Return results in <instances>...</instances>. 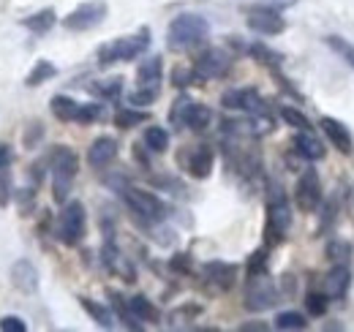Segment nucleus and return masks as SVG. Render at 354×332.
<instances>
[{"label": "nucleus", "instance_id": "nucleus-1", "mask_svg": "<svg viewBox=\"0 0 354 332\" xmlns=\"http://www.w3.org/2000/svg\"><path fill=\"white\" fill-rule=\"evenodd\" d=\"M210 36V22L199 14H180L169 22V30H167V46L175 49V52H185V49H194L199 44L207 42Z\"/></svg>", "mask_w": 354, "mask_h": 332}, {"label": "nucleus", "instance_id": "nucleus-2", "mask_svg": "<svg viewBox=\"0 0 354 332\" xmlns=\"http://www.w3.org/2000/svg\"><path fill=\"white\" fill-rule=\"evenodd\" d=\"M77 172H80V158L71 147L66 145H57L52 153H49V174H52V191H55V199L57 202H66L68 199V191L77 180Z\"/></svg>", "mask_w": 354, "mask_h": 332}, {"label": "nucleus", "instance_id": "nucleus-3", "mask_svg": "<svg viewBox=\"0 0 354 332\" xmlns=\"http://www.w3.org/2000/svg\"><path fill=\"white\" fill-rule=\"evenodd\" d=\"M150 46V30H139L136 36H123L115 42L104 44L98 49V63L101 66H115V63H129L145 55Z\"/></svg>", "mask_w": 354, "mask_h": 332}, {"label": "nucleus", "instance_id": "nucleus-4", "mask_svg": "<svg viewBox=\"0 0 354 332\" xmlns=\"http://www.w3.org/2000/svg\"><path fill=\"white\" fill-rule=\"evenodd\" d=\"M161 77H164L161 57H147L136 71V90L131 93V104L136 107L153 104L161 95Z\"/></svg>", "mask_w": 354, "mask_h": 332}, {"label": "nucleus", "instance_id": "nucleus-5", "mask_svg": "<svg viewBox=\"0 0 354 332\" xmlns=\"http://www.w3.org/2000/svg\"><path fill=\"white\" fill-rule=\"evenodd\" d=\"M120 196H123L126 208L131 210L142 223H161V221L167 218V205H164L156 194H150V191L126 185V188L120 191Z\"/></svg>", "mask_w": 354, "mask_h": 332}, {"label": "nucleus", "instance_id": "nucleus-6", "mask_svg": "<svg viewBox=\"0 0 354 332\" xmlns=\"http://www.w3.org/2000/svg\"><path fill=\"white\" fill-rule=\"evenodd\" d=\"M88 232V212L82 202H66L57 215V240L63 246H80Z\"/></svg>", "mask_w": 354, "mask_h": 332}, {"label": "nucleus", "instance_id": "nucleus-7", "mask_svg": "<svg viewBox=\"0 0 354 332\" xmlns=\"http://www.w3.org/2000/svg\"><path fill=\"white\" fill-rule=\"evenodd\" d=\"M289 226H292V210H289V205H286L281 188H278V194H272L270 202H267V223H265L267 246H278V243H283Z\"/></svg>", "mask_w": 354, "mask_h": 332}, {"label": "nucleus", "instance_id": "nucleus-8", "mask_svg": "<svg viewBox=\"0 0 354 332\" xmlns=\"http://www.w3.org/2000/svg\"><path fill=\"white\" fill-rule=\"evenodd\" d=\"M169 120L180 125V128H188V131H205L213 120V112H210V107L180 95L175 101V107H172V112H169Z\"/></svg>", "mask_w": 354, "mask_h": 332}, {"label": "nucleus", "instance_id": "nucleus-9", "mask_svg": "<svg viewBox=\"0 0 354 332\" xmlns=\"http://www.w3.org/2000/svg\"><path fill=\"white\" fill-rule=\"evenodd\" d=\"M106 14H109V6H106L104 0H88V3L77 6V8L63 19V25H66L68 30H74V33H82V30L98 28V25L106 19Z\"/></svg>", "mask_w": 354, "mask_h": 332}, {"label": "nucleus", "instance_id": "nucleus-10", "mask_svg": "<svg viewBox=\"0 0 354 332\" xmlns=\"http://www.w3.org/2000/svg\"><path fill=\"white\" fill-rule=\"evenodd\" d=\"M275 302H278V289H275V284L267 278V273L251 275L248 289H245V308L259 313V311L272 308Z\"/></svg>", "mask_w": 354, "mask_h": 332}, {"label": "nucleus", "instance_id": "nucleus-11", "mask_svg": "<svg viewBox=\"0 0 354 332\" xmlns=\"http://www.w3.org/2000/svg\"><path fill=\"white\" fill-rule=\"evenodd\" d=\"M229 68H232V57H229V52H223L218 46L205 49L194 63L196 80H221L229 74Z\"/></svg>", "mask_w": 354, "mask_h": 332}, {"label": "nucleus", "instance_id": "nucleus-12", "mask_svg": "<svg viewBox=\"0 0 354 332\" xmlns=\"http://www.w3.org/2000/svg\"><path fill=\"white\" fill-rule=\"evenodd\" d=\"M223 109H232V112H245V115H262L265 112V98L259 95V90L254 87H234V90H226L221 95Z\"/></svg>", "mask_w": 354, "mask_h": 332}, {"label": "nucleus", "instance_id": "nucleus-13", "mask_svg": "<svg viewBox=\"0 0 354 332\" xmlns=\"http://www.w3.org/2000/svg\"><path fill=\"white\" fill-rule=\"evenodd\" d=\"M295 205L303 212H313L322 205V180L316 169H306L295 185Z\"/></svg>", "mask_w": 354, "mask_h": 332}, {"label": "nucleus", "instance_id": "nucleus-14", "mask_svg": "<svg viewBox=\"0 0 354 332\" xmlns=\"http://www.w3.org/2000/svg\"><path fill=\"white\" fill-rule=\"evenodd\" d=\"M245 22L259 36H278V33L286 30V19L278 11H272V8H254V11H248Z\"/></svg>", "mask_w": 354, "mask_h": 332}, {"label": "nucleus", "instance_id": "nucleus-15", "mask_svg": "<svg viewBox=\"0 0 354 332\" xmlns=\"http://www.w3.org/2000/svg\"><path fill=\"white\" fill-rule=\"evenodd\" d=\"M213 164H216V153L210 145H196L185 153V172L194 177V180H205L210 177L213 172Z\"/></svg>", "mask_w": 354, "mask_h": 332}, {"label": "nucleus", "instance_id": "nucleus-16", "mask_svg": "<svg viewBox=\"0 0 354 332\" xmlns=\"http://www.w3.org/2000/svg\"><path fill=\"white\" fill-rule=\"evenodd\" d=\"M319 125H322V131L327 133V139L333 142V147H335L338 153L352 156L354 153V136L346 125L341 123V120H335V118H322V123Z\"/></svg>", "mask_w": 354, "mask_h": 332}, {"label": "nucleus", "instance_id": "nucleus-17", "mask_svg": "<svg viewBox=\"0 0 354 332\" xmlns=\"http://www.w3.org/2000/svg\"><path fill=\"white\" fill-rule=\"evenodd\" d=\"M118 158V139L112 136H98L88 147V164L93 169H106Z\"/></svg>", "mask_w": 354, "mask_h": 332}, {"label": "nucleus", "instance_id": "nucleus-18", "mask_svg": "<svg viewBox=\"0 0 354 332\" xmlns=\"http://www.w3.org/2000/svg\"><path fill=\"white\" fill-rule=\"evenodd\" d=\"M202 275H205V281L210 286H216L218 291H226L232 289V284L237 278V267L234 264H226V261H207L202 267Z\"/></svg>", "mask_w": 354, "mask_h": 332}, {"label": "nucleus", "instance_id": "nucleus-19", "mask_svg": "<svg viewBox=\"0 0 354 332\" xmlns=\"http://www.w3.org/2000/svg\"><path fill=\"white\" fill-rule=\"evenodd\" d=\"M349 284H352V273L346 264H335L327 275H324V294L330 299H341L346 291H349Z\"/></svg>", "mask_w": 354, "mask_h": 332}, {"label": "nucleus", "instance_id": "nucleus-20", "mask_svg": "<svg viewBox=\"0 0 354 332\" xmlns=\"http://www.w3.org/2000/svg\"><path fill=\"white\" fill-rule=\"evenodd\" d=\"M11 284L19 291H25V294L36 291L39 289V273H36V267L28 259L14 261V267H11Z\"/></svg>", "mask_w": 354, "mask_h": 332}, {"label": "nucleus", "instance_id": "nucleus-21", "mask_svg": "<svg viewBox=\"0 0 354 332\" xmlns=\"http://www.w3.org/2000/svg\"><path fill=\"white\" fill-rule=\"evenodd\" d=\"M295 153L300 158H306V161H322L324 158V147H322V142L310 131H300L295 136Z\"/></svg>", "mask_w": 354, "mask_h": 332}, {"label": "nucleus", "instance_id": "nucleus-22", "mask_svg": "<svg viewBox=\"0 0 354 332\" xmlns=\"http://www.w3.org/2000/svg\"><path fill=\"white\" fill-rule=\"evenodd\" d=\"M49 109H52V115H55L57 120H63V123H77L82 104L74 101V98H68V95H55V98L49 101Z\"/></svg>", "mask_w": 354, "mask_h": 332}, {"label": "nucleus", "instance_id": "nucleus-23", "mask_svg": "<svg viewBox=\"0 0 354 332\" xmlns=\"http://www.w3.org/2000/svg\"><path fill=\"white\" fill-rule=\"evenodd\" d=\"M126 305H129V311H131V316L136 319V322H156V319H158L156 305H153L147 297H142V294L129 297V299H126Z\"/></svg>", "mask_w": 354, "mask_h": 332}, {"label": "nucleus", "instance_id": "nucleus-24", "mask_svg": "<svg viewBox=\"0 0 354 332\" xmlns=\"http://www.w3.org/2000/svg\"><path fill=\"white\" fill-rule=\"evenodd\" d=\"M52 25H55V11L52 8H44V11L30 14V17L22 19V28H28L30 33H46Z\"/></svg>", "mask_w": 354, "mask_h": 332}, {"label": "nucleus", "instance_id": "nucleus-25", "mask_svg": "<svg viewBox=\"0 0 354 332\" xmlns=\"http://www.w3.org/2000/svg\"><path fill=\"white\" fill-rule=\"evenodd\" d=\"M145 145H147V150H153V153H164V150L169 147V131L161 128V125H150V128L145 131Z\"/></svg>", "mask_w": 354, "mask_h": 332}, {"label": "nucleus", "instance_id": "nucleus-26", "mask_svg": "<svg viewBox=\"0 0 354 332\" xmlns=\"http://www.w3.org/2000/svg\"><path fill=\"white\" fill-rule=\"evenodd\" d=\"M275 327H278V330H306V327H308V322H306V316H303V313L283 311V313H278V316H275Z\"/></svg>", "mask_w": 354, "mask_h": 332}, {"label": "nucleus", "instance_id": "nucleus-27", "mask_svg": "<svg viewBox=\"0 0 354 332\" xmlns=\"http://www.w3.org/2000/svg\"><path fill=\"white\" fill-rule=\"evenodd\" d=\"M57 74V68L49 63V60H39L36 66H33V71L28 74V87H36V84H41V82H46V80H52Z\"/></svg>", "mask_w": 354, "mask_h": 332}, {"label": "nucleus", "instance_id": "nucleus-28", "mask_svg": "<svg viewBox=\"0 0 354 332\" xmlns=\"http://www.w3.org/2000/svg\"><path fill=\"white\" fill-rule=\"evenodd\" d=\"M80 302H82V308L88 311L90 316L101 324V327H112V313L104 308V305H98V302H93L90 297H80Z\"/></svg>", "mask_w": 354, "mask_h": 332}, {"label": "nucleus", "instance_id": "nucleus-29", "mask_svg": "<svg viewBox=\"0 0 354 332\" xmlns=\"http://www.w3.org/2000/svg\"><path fill=\"white\" fill-rule=\"evenodd\" d=\"M90 90H93V93H98V95H104V98H118V95L123 93V80H120V77H112V80L95 82Z\"/></svg>", "mask_w": 354, "mask_h": 332}, {"label": "nucleus", "instance_id": "nucleus-30", "mask_svg": "<svg viewBox=\"0 0 354 332\" xmlns=\"http://www.w3.org/2000/svg\"><path fill=\"white\" fill-rule=\"evenodd\" d=\"M145 120H147V112H139V109H118V115H115V123L120 128H133Z\"/></svg>", "mask_w": 354, "mask_h": 332}, {"label": "nucleus", "instance_id": "nucleus-31", "mask_svg": "<svg viewBox=\"0 0 354 332\" xmlns=\"http://www.w3.org/2000/svg\"><path fill=\"white\" fill-rule=\"evenodd\" d=\"M327 294L324 291H310L308 297H306V308H308L310 316H324V311H327Z\"/></svg>", "mask_w": 354, "mask_h": 332}, {"label": "nucleus", "instance_id": "nucleus-32", "mask_svg": "<svg viewBox=\"0 0 354 332\" xmlns=\"http://www.w3.org/2000/svg\"><path fill=\"white\" fill-rule=\"evenodd\" d=\"M104 115H106L104 104H82V109H80V120H77V123L90 125V123H95V120H101Z\"/></svg>", "mask_w": 354, "mask_h": 332}, {"label": "nucleus", "instance_id": "nucleus-33", "mask_svg": "<svg viewBox=\"0 0 354 332\" xmlns=\"http://www.w3.org/2000/svg\"><path fill=\"white\" fill-rule=\"evenodd\" d=\"M281 118L286 120V123L292 125V128H300V131H310V120L303 115V112H297V109H292V107H283L281 109Z\"/></svg>", "mask_w": 354, "mask_h": 332}, {"label": "nucleus", "instance_id": "nucleus-34", "mask_svg": "<svg viewBox=\"0 0 354 332\" xmlns=\"http://www.w3.org/2000/svg\"><path fill=\"white\" fill-rule=\"evenodd\" d=\"M257 273H267V250H257L248 259V275H257Z\"/></svg>", "mask_w": 354, "mask_h": 332}, {"label": "nucleus", "instance_id": "nucleus-35", "mask_svg": "<svg viewBox=\"0 0 354 332\" xmlns=\"http://www.w3.org/2000/svg\"><path fill=\"white\" fill-rule=\"evenodd\" d=\"M349 253H352V248H349L346 243H341V240H338V243H333V246L327 248V256H330V259H335L338 264H346Z\"/></svg>", "mask_w": 354, "mask_h": 332}, {"label": "nucleus", "instance_id": "nucleus-36", "mask_svg": "<svg viewBox=\"0 0 354 332\" xmlns=\"http://www.w3.org/2000/svg\"><path fill=\"white\" fill-rule=\"evenodd\" d=\"M251 55H254L257 60H262V63H281V55H275L272 49H267L262 44H254V46H251Z\"/></svg>", "mask_w": 354, "mask_h": 332}, {"label": "nucleus", "instance_id": "nucleus-37", "mask_svg": "<svg viewBox=\"0 0 354 332\" xmlns=\"http://www.w3.org/2000/svg\"><path fill=\"white\" fill-rule=\"evenodd\" d=\"M0 330L3 332H25L28 330V324H25L19 316H3V319H0Z\"/></svg>", "mask_w": 354, "mask_h": 332}, {"label": "nucleus", "instance_id": "nucleus-38", "mask_svg": "<svg viewBox=\"0 0 354 332\" xmlns=\"http://www.w3.org/2000/svg\"><path fill=\"white\" fill-rule=\"evenodd\" d=\"M172 77H175V84L177 87H185V84H191L194 82V80H196V74H194V68H188V71H183V68H177L175 74H172Z\"/></svg>", "mask_w": 354, "mask_h": 332}, {"label": "nucleus", "instance_id": "nucleus-39", "mask_svg": "<svg viewBox=\"0 0 354 332\" xmlns=\"http://www.w3.org/2000/svg\"><path fill=\"white\" fill-rule=\"evenodd\" d=\"M191 267V256L188 253H177L172 259V270H188Z\"/></svg>", "mask_w": 354, "mask_h": 332}, {"label": "nucleus", "instance_id": "nucleus-40", "mask_svg": "<svg viewBox=\"0 0 354 332\" xmlns=\"http://www.w3.org/2000/svg\"><path fill=\"white\" fill-rule=\"evenodd\" d=\"M8 164H11V147L0 142V172H3V169H6Z\"/></svg>", "mask_w": 354, "mask_h": 332}, {"label": "nucleus", "instance_id": "nucleus-41", "mask_svg": "<svg viewBox=\"0 0 354 332\" xmlns=\"http://www.w3.org/2000/svg\"><path fill=\"white\" fill-rule=\"evenodd\" d=\"M6 188H11V180L3 174L0 177V205H8V196H6Z\"/></svg>", "mask_w": 354, "mask_h": 332}]
</instances>
